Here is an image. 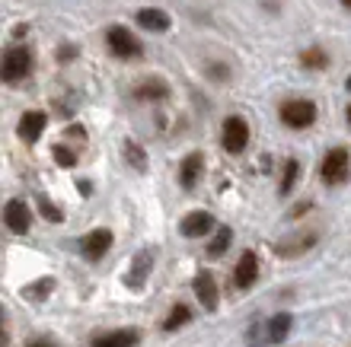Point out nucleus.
<instances>
[{
	"mask_svg": "<svg viewBox=\"0 0 351 347\" xmlns=\"http://www.w3.org/2000/svg\"><path fill=\"white\" fill-rule=\"evenodd\" d=\"M351 175V150L348 146H332L319 163V179L326 185H345Z\"/></svg>",
	"mask_w": 351,
	"mask_h": 347,
	"instance_id": "obj_1",
	"label": "nucleus"
},
{
	"mask_svg": "<svg viewBox=\"0 0 351 347\" xmlns=\"http://www.w3.org/2000/svg\"><path fill=\"white\" fill-rule=\"evenodd\" d=\"M29 73H32V51H29L26 45H13L7 48V55H3V64H0V77H3V83H19L26 80Z\"/></svg>",
	"mask_w": 351,
	"mask_h": 347,
	"instance_id": "obj_2",
	"label": "nucleus"
},
{
	"mask_svg": "<svg viewBox=\"0 0 351 347\" xmlns=\"http://www.w3.org/2000/svg\"><path fill=\"white\" fill-rule=\"evenodd\" d=\"M278 115H281V125H287L291 131H304L310 128L316 121V102L310 99H287L281 109H278Z\"/></svg>",
	"mask_w": 351,
	"mask_h": 347,
	"instance_id": "obj_3",
	"label": "nucleus"
},
{
	"mask_svg": "<svg viewBox=\"0 0 351 347\" xmlns=\"http://www.w3.org/2000/svg\"><path fill=\"white\" fill-rule=\"evenodd\" d=\"M106 45H109V51L115 57H121V61H134V57H141V42L134 32H128L125 26H109L106 29Z\"/></svg>",
	"mask_w": 351,
	"mask_h": 347,
	"instance_id": "obj_4",
	"label": "nucleus"
},
{
	"mask_svg": "<svg viewBox=\"0 0 351 347\" xmlns=\"http://www.w3.org/2000/svg\"><path fill=\"white\" fill-rule=\"evenodd\" d=\"M221 144L227 153H243L250 146V125L243 115H227L221 125Z\"/></svg>",
	"mask_w": 351,
	"mask_h": 347,
	"instance_id": "obj_5",
	"label": "nucleus"
},
{
	"mask_svg": "<svg viewBox=\"0 0 351 347\" xmlns=\"http://www.w3.org/2000/svg\"><path fill=\"white\" fill-rule=\"evenodd\" d=\"M3 227L16 236H26L29 227H32V210L23 198H10L7 207H3Z\"/></svg>",
	"mask_w": 351,
	"mask_h": 347,
	"instance_id": "obj_6",
	"label": "nucleus"
},
{
	"mask_svg": "<svg viewBox=\"0 0 351 347\" xmlns=\"http://www.w3.org/2000/svg\"><path fill=\"white\" fill-rule=\"evenodd\" d=\"M112 248V229H90L80 239V255L86 261H102V255Z\"/></svg>",
	"mask_w": 351,
	"mask_h": 347,
	"instance_id": "obj_7",
	"label": "nucleus"
},
{
	"mask_svg": "<svg viewBox=\"0 0 351 347\" xmlns=\"http://www.w3.org/2000/svg\"><path fill=\"white\" fill-rule=\"evenodd\" d=\"M256 277H259V255L246 248L240 255V261H237V268H233V287L237 290H250L256 283Z\"/></svg>",
	"mask_w": 351,
	"mask_h": 347,
	"instance_id": "obj_8",
	"label": "nucleus"
},
{
	"mask_svg": "<svg viewBox=\"0 0 351 347\" xmlns=\"http://www.w3.org/2000/svg\"><path fill=\"white\" fill-rule=\"evenodd\" d=\"M195 287V296H198V303L204 306V312H214L217 309V303H221V296H217V281H214L211 271H198L192 281Z\"/></svg>",
	"mask_w": 351,
	"mask_h": 347,
	"instance_id": "obj_9",
	"label": "nucleus"
},
{
	"mask_svg": "<svg viewBox=\"0 0 351 347\" xmlns=\"http://www.w3.org/2000/svg\"><path fill=\"white\" fill-rule=\"evenodd\" d=\"M141 331L138 329H112L102 335H93L90 347H138Z\"/></svg>",
	"mask_w": 351,
	"mask_h": 347,
	"instance_id": "obj_10",
	"label": "nucleus"
},
{
	"mask_svg": "<svg viewBox=\"0 0 351 347\" xmlns=\"http://www.w3.org/2000/svg\"><path fill=\"white\" fill-rule=\"evenodd\" d=\"M150 268H154V248H141L138 255H134L131 271L125 274V283H128L131 290H141L144 281H147V274H150Z\"/></svg>",
	"mask_w": 351,
	"mask_h": 347,
	"instance_id": "obj_11",
	"label": "nucleus"
},
{
	"mask_svg": "<svg viewBox=\"0 0 351 347\" xmlns=\"http://www.w3.org/2000/svg\"><path fill=\"white\" fill-rule=\"evenodd\" d=\"M45 125H48L45 112H26V115L19 118V125H16V134L26 140V144H36V140L45 134Z\"/></svg>",
	"mask_w": 351,
	"mask_h": 347,
	"instance_id": "obj_12",
	"label": "nucleus"
},
{
	"mask_svg": "<svg viewBox=\"0 0 351 347\" xmlns=\"http://www.w3.org/2000/svg\"><path fill=\"white\" fill-rule=\"evenodd\" d=\"M179 229H182L185 239H202L214 229V217L208 214V210H192V214L182 220V227Z\"/></svg>",
	"mask_w": 351,
	"mask_h": 347,
	"instance_id": "obj_13",
	"label": "nucleus"
},
{
	"mask_svg": "<svg viewBox=\"0 0 351 347\" xmlns=\"http://www.w3.org/2000/svg\"><path fill=\"white\" fill-rule=\"evenodd\" d=\"M169 23H173L169 13L167 10H160V7H147V10H141L138 13V26L147 29V32H167Z\"/></svg>",
	"mask_w": 351,
	"mask_h": 347,
	"instance_id": "obj_14",
	"label": "nucleus"
},
{
	"mask_svg": "<svg viewBox=\"0 0 351 347\" xmlns=\"http://www.w3.org/2000/svg\"><path fill=\"white\" fill-rule=\"evenodd\" d=\"M202 172H204V156L202 153H189L182 159V169H179V182H182V188H195L198 179H202Z\"/></svg>",
	"mask_w": 351,
	"mask_h": 347,
	"instance_id": "obj_15",
	"label": "nucleus"
},
{
	"mask_svg": "<svg viewBox=\"0 0 351 347\" xmlns=\"http://www.w3.org/2000/svg\"><path fill=\"white\" fill-rule=\"evenodd\" d=\"M291 325H294L291 312H278L275 319L268 322V341H271V344H281V341L291 335Z\"/></svg>",
	"mask_w": 351,
	"mask_h": 347,
	"instance_id": "obj_16",
	"label": "nucleus"
},
{
	"mask_svg": "<svg viewBox=\"0 0 351 347\" xmlns=\"http://www.w3.org/2000/svg\"><path fill=\"white\" fill-rule=\"evenodd\" d=\"M189 322H192V309H189L185 303H179V306L169 309L167 319H163V331H176V329H182V325H189Z\"/></svg>",
	"mask_w": 351,
	"mask_h": 347,
	"instance_id": "obj_17",
	"label": "nucleus"
},
{
	"mask_svg": "<svg viewBox=\"0 0 351 347\" xmlns=\"http://www.w3.org/2000/svg\"><path fill=\"white\" fill-rule=\"evenodd\" d=\"M230 239H233V233H230V227H221L217 233H214V239H211V246H208V255L211 258H221L227 248H230Z\"/></svg>",
	"mask_w": 351,
	"mask_h": 347,
	"instance_id": "obj_18",
	"label": "nucleus"
},
{
	"mask_svg": "<svg viewBox=\"0 0 351 347\" xmlns=\"http://www.w3.org/2000/svg\"><path fill=\"white\" fill-rule=\"evenodd\" d=\"M297 172H300V163H297V159H287V163H285V175H281V185H278V192H281V194H291V192H294Z\"/></svg>",
	"mask_w": 351,
	"mask_h": 347,
	"instance_id": "obj_19",
	"label": "nucleus"
},
{
	"mask_svg": "<svg viewBox=\"0 0 351 347\" xmlns=\"http://www.w3.org/2000/svg\"><path fill=\"white\" fill-rule=\"evenodd\" d=\"M300 64L310 67V70H323V67L329 64V57H326L323 48H310V51H304V55H300Z\"/></svg>",
	"mask_w": 351,
	"mask_h": 347,
	"instance_id": "obj_20",
	"label": "nucleus"
},
{
	"mask_svg": "<svg viewBox=\"0 0 351 347\" xmlns=\"http://www.w3.org/2000/svg\"><path fill=\"white\" fill-rule=\"evenodd\" d=\"M51 287H55V281H38V283H32V287H26V296L29 300H42Z\"/></svg>",
	"mask_w": 351,
	"mask_h": 347,
	"instance_id": "obj_21",
	"label": "nucleus"
},
{
	"mask_svg": "<svg viewBox=\"0 0 351 347\" xmlns=\"http://www.w3.org/2000/svg\"><path fill=\"white\" fill-rule=\"evenodd\" d=\"M55 156H58V163H61V166H74L77 163V153H74V150H67L64 144L55 146Z\"/></svg>",
	"mask_w": 351,
	"mask_h": 347,
	"instance_id": "obj_22",
	"label": "nucleus"
},
{
	"mask_svg": "<svg viewBox=\"0 0 351 347\" xmlns=\"http://www.w3.org/2000/svg\"><path fill=\"white\" fill-rule=\"evenodd\" d=\"M38 204H42V214H45L48 220H55V223H61V220H64V214H61V210H58L55 204H48L45 198H42V201H38Z\"/></svg>",
	"mask_w": 351,
	"mask_h": 347,
	"instance_id": "obj_23",
	"label": "nucleus"
},
{
	"mask_svg": "<svg viewBox=\"0 0 351 347\" xmlns=\"http://www.w3.org/2000/svg\"><path fill=\"white\" fill-rule=\"evenodd\" d=\"M138 96H167V86L160 80H154V86H141Z\"/></svg>",
	"mask_w": 351,
	"mask_h": 347,
	"instance_id": "obj_24",
	"label": "nucleus"
},
{
	"mask_svg": "<svg viewBox=\"0 0 351 347\" xmlns=\"http://www.w3.org/2000/svg\"><path fill=\"white\" fill-rule=\"evenodd\" d=\"M26 347H58V344L51 338H36V341H29Z\"/></svg>",
	"mask_w": 351,
	"mask_h": 347,
	"instance_id": "obj_25",
	"label": "nucleus"
},
{
	"mask_svg": "<svg viewBox=\"0 0 351 347\" xmlns=\"http://www.w3.org/2000/svg\"><path fill=\"white\" fill-rule=\"evenodd\" d=\"M342 7H345V10H351V0H342Z\"/></svg>",
	"mask_w": 351,
	"mask_h": 347,
	"instance_id": "obj_26",
	"label": "nucleus"
},
{
	"mask_svg": "<svg viewBox=\"0 0 351 347\" xmlns=\"http://www.w3.org/2000/svg\"><path fill=\"white\" fill-rule=\"evenodd\" d=\"M345 118H348V125H351V105H348V112H345Z\"/></svg>",
	"mask_w": 351,
	"mask_h": 347,
	"instance_id": "obj_27",
	"label": "nucleus"
},
{
	"mask_svg": "<svg viewBox=\"0 0 351 347\" xmlns=\"http://www.w3.org/2000/svg\"><path fill=\"white\" fill-rule=\"evenodd\" d=\"M348 90H351V77H348Z\"/></svg>",
	"mask_w": 351,
	"mask_h": 347,
	"instance_id": "obj_28",
	"label": "nucleus"
}]
</instances>
